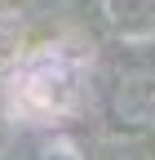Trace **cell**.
Instances as JSON below:
<instances>
[{
  "label": "cell",
  "instance_id": "1",
  "mask_svg": "<svg viewBox=\"0 0 155 160\" xmlns=\"http://www.w3.org/2000/svg\"><path fill=\"white\" fill-rule=\"evenodd\" d=\"M102 111L120 133H155V58L138 53L115 62L102 85Z\"/></svg>",
  "mask_w": 155,
  "mask_h": 160
},
{
  "label": "cell",
  "instance_id": "2",
  "mask_svg": "<svg viewBox=\"0 0 155 160\" xmlns=\"http://www.w3.org/2000/svg\"><path fill=\"white\" fill-rule=\"evenodd\" d=\"M75 93H80V85H75V71L62 62V58H45V62H31L22 85L13 89V102L27 107L35 116H62L71 111Z\"/></svg>",
  "mask_w": 155,
  "mask_h": 160
},
{
  "label": "cell",
  "instance_id": "3",
  "mask_svg": "<svg viewBox=\"0 0 155 160\" xmlns=\"http://www.w3.org/2000/svg\"><path fill=\"white\" fill-rule=\"evenodd\" d=\"M106 13L124 36H155V0H106Z\"/></svg>",
  "mask_w": 155,
  "mask_h": 160
},
{
  "label": "cell",
  "instance_id": "4",
  "mask_svg": "<svg viewBox=\"0 0 155 160\" xmlns=\"http://www.w3.org/2000/svg\"><path fill=\"white\" fill-rule=\"evenodd\" d=\"M27 160H75L71 151H62V147H45V151H31Z\"/></svg>",
  "mask_w": 155,
  "mask_h": 160
},
{
  "label": "cell",
  "instance_id": "5",
  "mask_svg": "<svg viewBox=\"0 0 155 160\" xmlns=\"http://www.w3.org/2000/svg\"><path fill=\"white\" fill-rule=\"evenodd\" d=\"M9 120H13V116L5 111V102H0V142H5V138H9Z\"/></svg>",
  "mask_w": 155,
  "mask_h": 160
}]
</instances>
